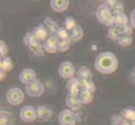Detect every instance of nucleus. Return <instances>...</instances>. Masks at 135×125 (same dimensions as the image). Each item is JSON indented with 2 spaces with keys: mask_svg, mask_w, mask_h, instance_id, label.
Listing matches in <instances>:
<instances>
[{
  "mask_svg": "<svg viewBox=\"0 0 135 125\" xmlns=\"http://www.w3.org/2000/svg\"><path fill=\"white\" fill-rule=\"evenodd\" d=\"M94 66L96 70L102 74H112L118 68V59L115 53L104 51L96 57Z\"/></svg>",
  "mask_w": 135,
  "mask_h": 125,
  "instance_id": "f257e3e1",
  "label": "nucleus"
},
{
  "mask_svg": "<svg viewBox=\"0 0 135 125\" xmlns=\"http://www.w3.org/2000/svg\"><path fill=\"white\" fill-rule=\"evenodd\" d=\"M96 17L102 24L107 27L113 26V13L106 3H102L96 10Z\"/></svg>",
  "mask_w": 135,
  "mask_h": 125,
  "instance_id": "f03ea898",
  "label": "nucleus"
},
{
  "mask_svg": "<svg viewBox=\"0 0 135 125\" xmlns=\"http://www.w3.org/2000/svg\"><path fill=\"white\" fill-rule=\"evenodd\" d=\"M25 90L27 95L31 98H38L44 94L45 85L44 83L39 79H35L30 84L25 85Z\"/></svg>",
  "mask_w": 135,
  "mask_h": 125,
  "instance_id": "7ed1b4c3",
  "label": "nucleus"
},
{
  "mask_svg": "<svg viewBox=\"0 0 135 125\" xmlns=\"http://www.w3.org/2000/svg\"><path fill=\"white\" fill-rule=\"evenodd\" d=\"M6 99L8 104H10L13 106H18L24 101L25 94L20 88H12L7 92Z\"/></svg>",
  "mask_w": 135,
  "mask_h": 125,
  "instance_id": "20e7f679",
  "label": "nucleus"
},
{
  "mask_svg": "<svg viewBox=\"0 0 135 125\" xmlns=\"http://www.w3.org/2000/svg\"><path fill=\"white\" fill-rule=\"evenodd\" d=\"M59 75L64 79H71L76 75V68L70 61H64L60 64L58 68Z\"/></svg>",
  "mask_w": 135,
  "mask_h": 125,
  "instance_id": "39448f33",
  "label": "nucleus"
},
{
  "mask_svg": "<svg viewBox=\"0 0 135 125\" xmlns=\"http://www.w3.org/2000/svg\"><path fill=\"white\" fill-rule=\"evenodd\" d=\"M58 121L60 125H76V116L72 110L66 108L59 113Z\"/></svg>",
  "mask_w": 135,
  "mask_h": 125,
  "instance_id": "423d86ee",
  "label": "nucleus"
},
{
  "mask_svg": "<svg viewBox=\"0 0 135 125\" xmlns=\"http://www.w3.org/2000/svg\"><path fill=\"white\" fill-rule=\"evenodd\" d=\"M20 118L22 121L25 123H32L38 118L37 117L36 108L33 106L26 105L23 107L20 112Z\"/></svg>",
  "mask_w": 135,
  "mask_h": 125,
  "instance_id": "0eeeda50",
  "label": "nucleus"
},
{
  "mask_svg": "<svg viewBox=\"0 0 135 125\" xmlns=\"http://www.w3.org/2000/svg\"><path fill=\"white\" fill-rule=\"evenodd\" d=\"M60 40L55 35H50L43 43V48L45 52L49 53H55L58 52Z\"/></svg>",
  "mask_w": 135,
  "mask_h": 125,
  "instance_id": "6e6552de",
  "label": "nucleus"
},
{
  "mask_svg": "<svg viewBox=\"0 0 135 125\" xmlns=\"http://www.w3.org/2000/svg\"><path fill=\"white\" fill-rule=\"evenodd\" d=\"M32 34H33L35 40L39 42H45L50 36L48 29L43 24H40L34 28L32 30Z\"/></svg>",
  "mask_w": 135,
  "mask_h": 125,
  "instance_id": "1a4fd4ad",
  "label": "nucleus"
},
{
  "mask_svg": "<svg viewBox=\"0 0 135 125\" xmlns=\"http://www.w3.org/2000/svg\"><path fill=\"white\" fill-rule=\"evenodd\" d=\"M36 76H37V74L33 68H26L23 69V70L20 73L18 78H20V80L22 83H24L25 85H28V84H30V83L35 81V79H37Z\"/></svg>",
  "mask_w": 135,
  "mask_h": 125,
  "instance_id": "9d476101",
  "label": "nucleus"
},
{
  "mask_svg": "<svg viewBox=\"0 0 135 125\" xmlns=\"http://www.w3.org/2000/svg\"><path fill=\"white\" fill-rule=\"evenodd\" d=\"M66 89L68 90V94L79 96V94H80L81 90V80L77 77H74L71 78L66 83Z\"/></svg>",
  "mask_w": 135,
  "mask_h": 125,
  "instance_id": "9b49d317",
  "label": "nucleus"
},
{
  "mask_svg": "<svg viewBox=\"0 0 135 125\" xmlns=\"http://www.w3.org/2000/svg\"><path fill=\"white\" fill-rule=\"evenodd\" d=\"M66 105L69 109L75 112V111H77L81 108L82 103L80 98H79V96L67 94V96L66 98Z\"/></svg>",
  "mask_w": 135,
  "mask_h": 125,
  "instance_id": "f8f14e48",
  "label": "nucleus"
},
{
  "mask_svg": "<svg viewBox=\"0 0 135 125\" xmlns=\"http://www.w3.org/2000/svg\"><path fill=\"white\" fill-rule=\"evenodd\" d=\"M113 26L122 29V28L128 25V17L124 12H113Z\"/></svg>",
  "mask_w": 135,
  "mask_h": 125,
  "instance_id": "ddd939ff",
  "label": "nucleus"
},
{
  "mask_svg": "<svg viewBox=\"0 0 135 125\" xmlns=\"http://www.w3.org/2000/svg\"><path fill=\"white\" fill-rule=\"evenodd\" d=\"M70 5L68 0H51L50 6L55 13H63L66 10Z\"/></svg>",
  "mask_w": 135,
  "mask_h": 125,
  "instance_id": "4468645a",
  "label": "nucleus"
},
{
  "mask_svg": "<svg viewBox=\"0 0 135 125\" xmlns=\"http://www.w3.org/2000/svg\"><path fill=\"white\" fill-rule=\"evenodd\" d=\"M37 117L42 121H49L53 116V111L45 105H39L36 108Z\"/></svg>",
  "mask_w": 135,
  "mask_h": 125,
  "instance_id": "2eb2a0df",
  "label": "nucleus"
},
{
  "mask_svg": "<svg viewBox=\"0 0 135 125\" xmlns=\"http://www.w3.org/2000/svg\"><path fill=\"white\" fill-rule=\"evenodd\" d=\"M76 77H77L81 81H91L93 74L89 68L81 66L76 70Z\"/></svg>",
  "mask_w": 135,
  "mask_h": 125,
  "instance_id": "dca6fc26",
  "label": "nucleus"
},
{
  "mask_svg": "<svg viewBox=\"0 0 135 125\" xmlns=\"http://www.w3.org/2000/svg\"><path fill=\"white\" fill-rule=\"evenodd\" d=\"M28 48H29L30 52L37 57H42L45 54L43 44L41 43V42L35 40V41L32 42L29 46H28Z\"/></svg>",
  "mask_w": 135,
  "mask_h": 125,
  "instance_id": "f3484780",
  "label": "nucleus"
},
{
  "mask_svg": "<svg viewBox=\"0 0 135 125\" xmlns=\"http://www.w3.org/2000/svg\"><path fill=\"white\" fill-rule=\"evenodd\" d=\"M44 25L46 27V29H48L49 33L50 35H56L57 32L60 26L56 22L54 21L50 17H45L44 19Z\"/></svg>",
  "mask_w": 135,
  "mask_h": 125,
  "instance_id": "a211bd4d",
  "label": "nucleus"
},
{
  "mask_svg": "<svg viewBox=\"0 0 135 125\" xmlns=\"http://www.w3.org/2000/svg\"><path fill=\"white\" fill-rule=\"evenodd\" d=\"M15 119L13 115L5 110L0 111V125H15Z\"/></svg>",
  "mask_w": 135,
  "mask_h": 125,
  "instance_id": "6ab92c4d",
  "label": "nucleus"
},
{
  "mask_svg": "<svg viewBox=\"0 0 135 125\" xmlns=\"http://www.w3.org/2000/svg\"><path fill=\"white\" fill-rule=\"evenodd\" d=\"M110 122L112 125H135V120L133 121H128V120L123 118L119 114H113L110 118Z\"/></svg>",
  "mask_w": 135,
  "mask_h": 125,
  "instance_id": "aec40b11",
  "label": "nucleus"
},
{
  "mask_svg": "<svg viewBox=\"0 0 135 125\" xmlns=\"http://www.w3.org/2000/svg\"><path fill=\"white\" fill-rule=\"evenodd\" d=\"M84 36V31L80 24H77L76 27L70 33V38L71 42H78L82 39Z\"/></svg>",
  "mask_w": 135,
  "mask_h": 125,
  "instance_id": "412c9836",
  "label": "nucleus"
},
{
  "mask_svg": "<svg viewBox=\"0 0 135 125\" xmlns=\"http://www.w3.org/2000/svg\"><path fill=\"white\" fill-rule=\"evenodd\" d=\"M79 98H80L82 104H89L94 99V93H91L88 90L81 89L80 94H79Z\"/></svg>",
  "mask_w": 135,
  "mask_h": 125,
  "instance_id": "4be33fe9",
  "label": "nucleus"
},
{
  "mask_svg": "<svg viewBox=\"0 0 135 125\" xmlns=\"http://www.w3.org/2000/svg\"><path fill=\"white\" fill-rule=\"evenodd\" d=\"M120 115L128 121H133V120H135V108L132 107V106L124 108L121 110Z\"/></svg>",
  "mask_w": 135,
  "mask_h": 125,
  "instance_id": "5701e85b",
  "label": "nucleus"
},
{
  "mask_svg": "<svg viewBox=\"0 0 135 125\" xmlns=\"http://www.w3.org/2000/svg\"><path fill=\"white\" fill-rule=\"evenodd\" d=\"M13 68V62L10 57L6 56L1 58V61H0V69L8 72H10Z\"/></svg>",
  "mask_w": 135,
  "mask_h": 125,
  "instance_id": "b1692460",
  "label": "nucleus"
},
{
  "mask_svg": "<svg viewBox=\"0 0 135 125\" xmlns=\"http://www.w3.org/2000/svg\"><path fill=\"white\" fill-rule=\"evenodd\" d=\"M121 35H122L121 29H118V28H117V27H115V26L110 27L108 29V36L112 41L118 42V40L120 38Z\"/></svg>",
  "mask_w": 135,
  "mask_h": 125,
  "instance_id": "393cba45",
  "label": "nucleus"
},
{
  "mask_svg": "<svg viewBox=\"0 0 135 125\" xmlns=\"http://www.w3.org/2000/svg\"><path fill=\"white\" fill-rule=\"evenodd\" d=\"M105 3L111 8L113 12H123V4L122 2L116 1V0H108V1H105Z\"/></svg>",
  "mask_w": 135,
  "mask_h": 125,
  "instance_id": "a878e982",
  "label": "nucleus"
},
{
  "mask_svg": "<svg viewBox=\"0 0 135 125\" xmlns=\"http://www.w3.org/2000/svg\"><path fill=\"white\" fill-rule=\"evenodd\" d=\"M64 24V28L66 29L69 33H71V32L75 29V28L76 27V25L78 24L76 20L73 17H67L65 18V20L63 22Z\"/></svg>",
  "mask_w": 135,
  "mask_h": 125,
  "instance_id": "bb28decb",
  "label": "nucleus"
},
{
  "mask_svg": "<svg viewBox=\"0 0 135 125\" xmlns=\"http://www.w3.org/2000/svg\"><path fill=\"white\" fill-rule=\"evenodd\" d=\"M118 45L121 46V47L128 48L129 46H131L133 44V37L129 36V35L122 34L118 40Z\"/></svg>",
  "mask_w": 135,
  "mask_h": 125,
  "instance_id": "cd10ccee",
  "label": "nucleus"
},
{
  "mask_svg": "<svg viewBox=\"0 0 135 125\" xmlns=\"http://www.w3.org/2000/svg\"><path fill=\"white\" fill-rule=\"evenodd\" d=\"M59 39L60 41H66V40H71L70 38V33L65 29L64 27H60L56 35H55Z\"/></svg>",
  "mask_w": 135,
  "mask_h": 125,
  "instance_id": "c85d7f7f",
  "label": "nucleus"
},
{
  "mask_svg": "<svg viewBox=\"0 0 135 125\" xmlns=\"http://www.w3.org/2000/svg\"><path fill=\"white\" fill-rule=\"evenodd\" d=\"M81 89L88 90L91 93H95L96 86L92 80L91 81H81Z\"/></svg>",
  "mask_w": 135,
  "mask_h": 125,
  "instance_id": "c756f323",
  "label": "nucleus"
},
{
  "mask_svg": "<svg viewBox=\"0 0 135 125\" xmlns=\"http://www.w3.org/2000/svg\"><path fill=\"white\" fill-rule=\"evenodd\" d=\"M71 40H66V41H60L59 47H58V52L60 53H65L67 50L70 49L71 46Z\"/></svg>",
  "mask_w": 135,
  "mask_h": 125,
  "instance_id": "7c9ffc66",
  "label": "nucleus"
},
{
  "mask_svg": "<svg viewBox=\"0 0 135 125\" xmlns=\"http://www.w3.org/2000/svg\"><path fill=\"white\" fill-rule=\"evenodd\" d=\"M35 39L33 34H32V31L26 33V34L24 36V39H23V41H24L25 44L27 46V47L32 43V42L35 41Z\"/></svg>",
  "mask_w": 135,
  "mask_h": 125,
  "instance_id": "2f4dec72",
  "label": "nucleus"
},
{
  "mask_svg": "<svg viewBox=\"0 0 135 125\" xmlns=\"http://www.w3.org/2000/svg\"><path fill=\"white\" fill-rule=\"evenodd\" d=\"M8 50V48L5 42L3 40H0V56H1V58L7 56Z\"/></svg>",
  "mask_w": 135,
  "mask_h": 125,
  "instance_id": "473e14b6",
  "label": "nucleus"
},
{
  "mask_svg": "<svg viewBox=\"0 0 135 125\" xmlns=\"http://www.w3.org/2000/svg\"><path fill=\"white\" fill-rule=\"evenodd\" d=\"M121 29V33H122V34H124V35L132 36L133 33V28L130 24H128V25H126L125 27L122 28V29Z\"/></svg>",
  "mask_w": 135,
  "mask_h": 125,
  "instance_id": "72a5a7b5",
  "label": "nucleus"
},
{
  "mask_svg": "<svg viewBox=\"0 0 135 125\" xmlns=\"http://www.w3.org/2000/svg\"><path fill=\"white\" fill-rule=\"evenodd\" d=\"M129 20H130V24L132 25L133 29H135V8L130 13Z\"/></svg>",
  "mask_w": 135,
  "mask_h": 125,
  "instance_id": "f704fd0d",
  "label": "nucleus"
},
{
  "mask_svg": "<svg viewBox=\"0 0 135 125\" xmlns=\"http://www.w3.org/2000/svg\"><path fill=\"white\" fill-rule=\"evenodd\" d=\"M6 74H7V72L3 70V69H0V81L3 82L4 81V79H5L6 78Z\"/></svg>",
  "mask_w": 135,
  "mask_h": 125,
  "instance_id": "c9c22d12",
  "label": "nucleus"
}]
</instances>
